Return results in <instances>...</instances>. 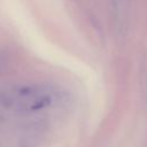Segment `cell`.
Segmentation results:
<instances>
[{"mask_svg": "<svg viewBox=\"0 0 147 147\" xmlns=\"http://www.w3.org/2000/svg\"><path fill=\"white\" fill-rule=\"evenodd\" d=\"M6 107L21 114H36L55 106L56 92L44 85H22L5 91Z\"/></svg>", "mask_w": 147, "mask_h": 147, "instance_id": "cell-1", "label": "cell"}, {"mask_svg": "<svg viewBox=\"0 0 147 147\" xmlns=\"http://www.w3.org/2000/svg\"><path fill=\"white\" fill-rule=\"evenodd\" d=\"M7 107H6V99H5V91L3 90H0V113L6 110Z\"/></svg>", "mask_w": 147, "mask_h": 147, "instance_id": "cell-2", "label": "cell"}]
</instances>
